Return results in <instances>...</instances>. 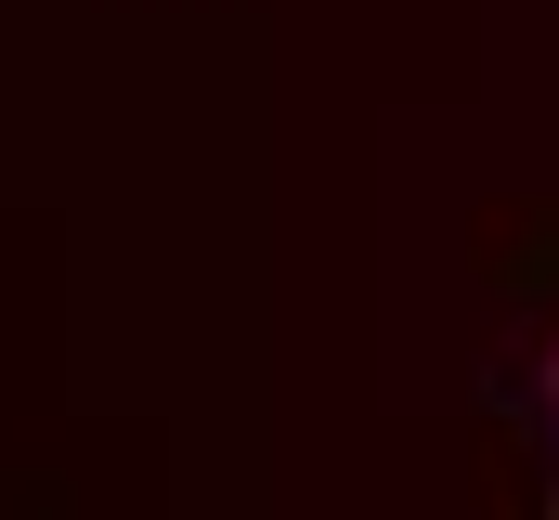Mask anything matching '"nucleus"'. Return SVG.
Wrapping results in <instances>:
<instances>
[{"label": "nucleus", "mask_w": 559, "mask_h": 520, "mask_svg": "<svg viewBox=\"0 0 559 520\" xmlns=\"http://www.w3.org/2000/svg\"><path fill=\"white\" fill-rule=\"evenodd\" d=\"M547 390H559V365H547Z\"/></svg>", "instance_id": "nucleus-1"}]
</instances>
